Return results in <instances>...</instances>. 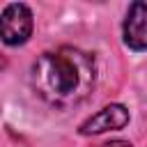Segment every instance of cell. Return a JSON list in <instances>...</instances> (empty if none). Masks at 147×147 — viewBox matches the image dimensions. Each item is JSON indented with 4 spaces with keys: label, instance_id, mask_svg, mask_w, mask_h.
<instances>
[{
    "label": "cell",
    "instance_id": "6da1fadb",
    "mask_svg": "<svg viewBox=\"0 0 147 147\" xmlns=\"http://www.w3.org/2000/svg\"><path fill=\"white\" fill-rule=\"evenodd\" d=\"M30 83L39 99L53 108H71L90 96L96 83L94 55L76 46L41 53L30 69Z\"/></svg>",
    "mask_w": 147,
    "mask_h": 147
},
{
    "label": "cell",
    "instance_id": "7a4b0ae2",
    "mask_svg": "<svg viewBox=\"0 0 147 147\" xmlns=\"http://www.w3.org/2000/svg\"><path fill=\"white\" fill-rule=\"evenodd\" d=\"M32 34V11L23 2H11L0 14V39L7 46H21Z\"/></svg>",
    "mask_w": 147,
    "mask_h": 147
},
{
    "label": "cell",
    "instance_id": "3957f363",
    "mask_svg": "<svg viewBox=\"0 0 147 147\" xmlns=\"http://www.w3.org/2000/svg\"><path fill=\"white\" fill-rule=\"evenodd\" d=\"M126 124H129V110L119 103H110V106L101 108L99 113H94L92 117H87L78 126V131H80V136H96V133H106V131H117Z\"/></svg>",
    "mask_w": 147,
    "mask_h": 147
},
{
    "label": "cell",
    "instance_id": "277c9868",
    "mask_svg": "<svg viewBox=\"0 0 147 147\" xmlns=\"http://www.w3.org/2000/svg\"><path fill=\"white\" fill-rule=\"evenodd\" d=\"M147 7L145 2H133L129 7V14L124 18V44L136 51L142 53L147 48Z\"/></svg>",
    "mask_w": 147,
    "mask_h": 147
},
{
    "label": "cell",
    "instance_id": "5b68a950",
    "mask_svg": "<svg viewBox=\"0 0 147 147\" xmlns=\"http://www.w3.org/2000/svg\"><path fill=\"white\" fill-rule=\"evenodd\" d=\"M101 147H133V145L126 140H110V142H103Z\"/></svg>",
    "mask_w": 147,
    "mask_h": 147
},
{
    "label": "cell",
    "instance_id": "8992f818",
    "mask_svg": "<svg viewBox=\"0 0 147 147\" xmlns=\"http://www.w3.org/2000/svg\"><path fill=\"white\" fill-rule=\"evenodd\" d=\"M5 64H7V62H5V57L0 55V69H5Z\"/></svg>",
    "mask_w": 147,
    "mask_h": 147
}]
</instances>
